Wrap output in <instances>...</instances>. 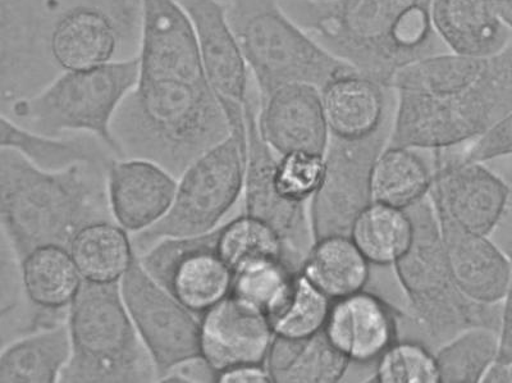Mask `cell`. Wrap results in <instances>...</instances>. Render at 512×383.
I'll list each match as a JSON object with an SVG mask.
<instances>
[{
	"label": "cell",
	"mask_w": 512,
	"mask_h": 383,
	"mask_svg": "<svg viewBox=\"0 0 512 383\" xmlns=\"http://www.w3.org/2000/svg\"><path fill=\"white\" fill-rule=\"evenodd\" d=\"M2 148L15 149L45 171H62L81 163L109 164L108 148L90 134L49 136L31 131L2 116ZM109 149V148H108ZM111 150V149H109Z\"/></svg>",
	"instance_id": "26"
},
{
	"label": "cell",
	"mask_w": 512,
	"mask_h": 383,
	"mask_svg": "<svg viewBox=\"0 0 512 383\" xmlns=\"http://www.w3.org/2000/svg\"><path fill=\"white\" fill-rule=\"evenodd\" d=\"M486 57L443 52L419 59L402 68L392 80V89L448 97L463 93L478 80Z\"/></svg>",
	"instance_id": "31"
},
{
	"label": "cell",
	"mask_w": 512,
	"mask_h": 383,
	"mask_svg": "<svg viewBox=\"0 0 512 383\" xmlns=\"http://www.w3.org/2000/svg\"><path fill=\"white\" fill-rule=\"evenodd\" d=\"M448 262L457 289L469 302L497 305L506 298L512 281V263L487 235L441 223Z\"/></svg>",
	"instance_id": "19"
},
{
	"label": "cell",
	"mask_w": 512,
	"mask_h": 383,
	"mask_svg": "<svg viewBox=\"0 0 512 383\" xmlns=\"http://www.w3.org/2000/svg\"><path fill=\"white\" fill-rule=\"evenodd\" d=\"M500 351V330L475 325L459 332L438 351L437 364L443 383H477L483 381L496 363Z\"/></svg>",
	"instance_id": "32"
},
{
	"label": "cell",
	"mask_w": 512,
	"mask_h": 383,
	"mask_svg": "<svg viewBox=\"0 0 512 383\" xmlns=\"http://www.w3.org/2000/svg\"><path fill=\"white\" fill-rule=\"evenodd\" d=\"M18 264L27 303L48 312H68L81 289L82 278L70 250L45 245Z\"/></svg>",
	"instance_id": "25"
},
{
	"label": "cell",
	"mask_w": 512,
	"mask_h": 383,
	"mask_svg": "<svg viewBox=\"0 0 512 383\" xmlns=\"http://www.w3.org/2000/svg\"><path fill=\"white\" fill-rule=\"evenodd\" d=\"M246 125L248 154L244 182L245 214L267 223L280 235L287 261L290 262L288 255L297 250L301 253L308 239L305 203L287 198L278 186L277 167L280 158L276 157V153L259 134L253 99L246 103Z\"/></svg>",
	"instance_id": "14"
},
{
	"label": "cell",
	"mask_w": 512,
	"mask_h": 383,
	"mask_svg": "<svg viewBox=\"0 0 512 383\" xmlns=\"http://www.w3.org/2000/svg\"><path fill=\"white\" fill-rule=\"evenodd\" d=\"M219 100L230 118L231 134L182 173L167 216L152 229L132 237L137 254L167 237L198 236L218 229L244 191L248 154L246 106Z\"/></svg>",
	"instance_id": "8"
},
{
	"label": "cell",
	"mask_w": 512,
	"mask_h": 383,
	"mask_svg": "<svg viewBox=\"0 0 512 383\" xmlns=\"http://www.w3.org/2000/svg\"><path fill=\"white\" fill-rule=\"evenodd\" d=\"M228 17L259 99L290 84L322 89L358 72L333 56L282 7L281 0H226Z\"/></svg>",
	"instance_id": "5"
},
{
	"label": "cell",
	"mask_w": 512,
	"mask_h": 383,
	"mask_svg": "<svg viewBox=\"0 0 512 383\" xmlns=\"http://www.w3.org/2000/svg\"><path fill=\"white\" fill-rule=\"evenodd\" d=\"M507 378H509V382H512V363L507 367Z\"/></svg>",
	"instance_id": "43"
},
{
	"label": "cell",
	"mask_w": 512,
	"mask_h": 383,
	"mask_svg": "<svg viewBox=\"0 0 512 383\" xmlns=\"http://www.w3.org/2000/svg\"><path fill=\"white\" fill-rule=\"evenodd\" d=\"M432 180L423 159L413 149L390 147L374 162L372 200L406 211L422 202L431 191Z\"/></svg>",
	"instance_id": "29"
},
{
	"label": "cell",
	"mask_w": 512,
	"mask_h": 383,
	"mask_svg": "<svg viewBox=\"0 0 512 383\" xmlns=\"http://www.w3.org/2000/svg\"><path fill=\"white\" fill-rule=\"evenodd\" d=\"M313 2H317V3H327V2H333V0H313Z\"/></svg>",
	"instance_id": "44"
},
{
	"label": "cell",
	"mask_w": 512,
	"mask_h": 383,
	"mask_svg": "<svg viewBox=\"0 0 512 383\" xmlns=\"http://www.w3.org/2000/svg\"><path fill=\"white\" fill-rule=\"evenodd\" d=\"M219 372L203 354L180 360L168 369L159 382L216 383Z\"/></svg>",
	"instance_id": "39"
},
{
	"label": "cell",
	"mask_w": 512,
	"mask_h": 383,
	"mask_svg": "<svg viewBox=\"0 0 512 383\" xmlns=\"http://www.w3.org/2000/svg\"><path fill=\"white\" fill-rule=\"evenodd\" d=\"M512 154V112L486 134L473 141L465 153L466 161L484 163Z\"/></svg>",
	"instance_id": "38"
},
{
	"label": "cell",
	"mask_w": 512,
	"mask_h": 383,
	"mask_svg": "<svg viewBox=\"0 0 512 383\" xmlns=\"http://www.w3.org/2000/svg\"><path fill=\"white\" fill-rule=\"evenodd\" d=\"M194 29L201 62L218 98L245 106L250 72L232 29L226 0H178Z\"/></svg>",
	"instance_id": "18"
},
{
	"label": "cell",
	"mask_w": 512,
	"mask_h": 383,
	"mask_svg": "<svg viewBox=\"0 0 512 383\" xmlns=\"http://www.w3.org/2000/svg\"><path fill=\"white\" fill-rule=\"evenodd\" d=\"M218 250L232 273L269 259H287L280 235L248 214L218 227Z\"/></svg>",
	"instance_id": "33"
},
{
	"label": "cell",
	"mask_w": 512,
	"mask_h": 383,
	"mask_svg": "<svg viewBox=\"0 0 512 383\" xmlns=\"http://www.w3.org/2000/svg\"><path fill=\"white\" fill-rule=\"evenodd\" d=\"M259 103V134L274 153L326 155L331 132L317 86L285 85Z\"/></svg>",
	"instance_id": "15"
},
{
	"label": "cell",
	"mask_w": 512,
	"mask_h": 383,
	"mask_svg": "<svg viewBox=\"0 0 512 383\" xmlns=\"http://www.w3.org/2000/svg\"><path fill=\"white\" fill-rule=\"evenodd\" d=\"M414 225V239L395 268L416 316L433 336L456 335L468 325H501L502 313H483L487 305L469 302L452 277L440 220L432 202L425 198L406 209ZM491 307V305H489ZM493 307V305H492ZM497 328V327H495Z\"/></svg>",
	"instance_id": "9"
},
{
	"label": "cell",
	"mask_w": 512,
	"mask_h": 383,
	"mask_svg": "<svg viewBox=\"0 0 512 383\" xmlns=\"http://www.w3.org/2000/svg\"><path fill=\"white\" fill-rule=\"evenodd\" d=\"M320 45L360 75L392 88L402 68L450 52L432 21V0H281Z\"/></svg>",
	"instance_id": "2"
},
{
	"label": "cell",
	"mask_w": 512,
	"mask_h": 383,
	"mask_svg": "<svg viewBox=\"0 0 512 383\" xmlns=\"http://www.w3.org/2000/svg\"><path fill=\"white\" fill-rule=\"evenodd\" d=\"M323 171L324 157L305 153L283 155L278 159V186L287 198L306 203L317 191Z\"/></svg>",
	"instance_id": "37"
},
{
	"label": "cell",
	"mask_w": 512,
	"mask_h": 383,
	"mask_svg": "<svg viewBox=\"0 0 512 383\" xmlns=\"http://www.w3.org/2000/svg\"><path fill=\"white\" fill-rule=\"evenodd\" d=\"M107 170V164L81 163L45 171L17 150L2 148V229L17 263L40 246L70 250L86 226L114 221Z\"/></svg>",
	"instance_id": "3"
},
{
	"label": "cell",
	"mask_w": 512,
	"mask_h": 383,
	"mask_svg": "<svg viewBox=\"0 0 512 383\" xmlns=\"http://www.w3.org/2000/svg\"><path fill=\"white\" fill-rule=\"evenodd\" d=\"M70 253L82 278L94 284L121 282L137 255L128 232L114 221L86 226L73 239Z\"/></svg>",
	"instance_id": "28"
},
{
	"label": "cell",
	"mask_w": 512,
	"mask_h": 383,
	"mask_svg": "<svg viewBox=\"0 0 512 383\" xmlns=\"http://www.w3.org/2000/svg\"><path fill=\"white\" fill-rule=\"evenodd\" d=\"M384 135L383 129L367 139H329L322 180L313 195L315 239L350 236L356 218L373 203L370 177L382 153Z\"/></svg>",
	"instance_id": "12"
},
{
	"label": "cell",
	"mask_w": 512,
	"mask_h": 383,
	"mask_svg": "<svg viewBox=\"0 0 512 383\" xmlns=\"http://www.w3.org/2000/svg\"><path fill=\"white\" fill-rule=\"evenodd\" d=\"M350 237L369 263L395 266L413 243L414 225L408 212L373 202L356 218Z\"/></svg>",
	"instance_id": "30"
},
{
	"label": "cell",
	"mask_w": 512,
	"mask_h": 383,
	"mask_svg": "<svg viewBox=\"0 0 512 383\" xmlns=\"http://www.w3.org/2000/svg\"><path fill=\"white\" fill-rule=\"evenodd\" d=\"M392 90L359 72L329 81L320 94L331 136L360 140L383 130Z\"/></svg>",
	"instance_id": "22"
},
{
	"label": "cell",
	"mask_w": 512,
	"mask_h": 383,
	"mask_svg": "<svg viewBox=\"0 0 512 383\" xmlns=\"http://www.w3.org/2000/svg\"><path fill=\"white\" fill-rule=\"evenodd\" d=\"M221 383H272V377L269 375L265 366L250 364V366H240L227 369L219 373Z\"/></svg>",
	"instance_id": "41"
},
{
	"label": "cell",
	"mask_w": 512,
	"mask_h": 383,
	"mask_svg": "<svg viewBox=\"0 0 512 383\" xmlns=\"http://www.w3.org/2000/svg\"><path fill=\"white\" fill-rule=\"evenodd\" d=\"M71 358L62 373L67 383L158 381L157 369L123 302L120 282H82L68 309Z\"/></svg>",
	"instance_id": "6"
},
{
	"label": "cell",
	"mask_w": 512,
	"mask_h": 383,
	"mask_svg": "<svg viewBox=\"0 0 512 383\" xmlns=\"http://www.w3.org/2000/svg\"><path fill=\"white\" fill-rule=\"evenodd\" d=\"M324 332L350 362L368 363L395 344L396 326L381 299L360 291L333 300Z\"/></svg>",
	"instance_id": "20"
},
{
	"label": "cell",
	"mask_w": 512,
	"mask_h": 383,
	"mask_svg": "<svg viewBox=\"0 0 512 383\" xmlns=\"http://www.w3.org/2000/svg\"><path fill=\"white\" fill-rule=\"evenodd\" d=\"M332 300L315 287L303 273H296L290 295L271 318L274 335L306 339L326 327Z\"/></svg>",
	"instance_id": "35"
},
{
	"label": "cell",
	"mask_w": 512,
	"mask_h": 383,
	"mask_svg": "<svg viewBox=\"0 0 512 383\" xmlns=\"http://www.w3.org/2000/svg\"><path fill=\"white\" fill-rule=\"evenodd\" d=\"M3 107L64 72L139 56L141 0H2Z\"/></svg>",
	"instance_id": "1"
},
{
	"label": "cell",
	"mask_w": 512,
	"mask_h": 383,
	"mask_svg": "<svg viewBox=\"0 0 512 383\" xmlns=\"http://www.w3.org/2000/svg\"><path fill=\"white\" fill-rule=\"evenodd\" d=\"M381 383L441 382L436 357L422 345L393 344L379 358L376 375Z\"/></svg>",
	"instance_id": "36"
},
{
	"label": "cell",
	"mask_w": 512,
	"mask_h": 383,
	"mask_svg": "<svg viewBox=\"0 0 512 383\" xmlns=\"http://www.w3.org/2000/svg\"><path fill=\"white\" fill-rule=\"evenodd\" d=\"M274 336L265 314L231 294L201 317V354L219 373L250 364L265 366Z\"/></svg>",
	"instance_id": "17"
},
{
	"label": "cell",
	"mask_w": 512,
	"mask_h": 383,
	"mask_svg": "<svg viewBox=\"0 0 512 383\" xmlns=\"http://www.w3.org/2000/svg\"><path fill=\"white\" fill-rule=\"evenodd\" d=\"M120 287L132 322L153 359L158 380L180 360L201 354V318L146 271L139 255Z\"/></svg>",
	"instance_id": "10"
},
{
	"label": "cell",
	"mask_w": 512,
	"mask_h": 383,
	"mask_svg": "<svg viewBox=\"0 0 512 383\" xmlns=\"http://www.w3.org/2000/svg\"><path fill=\"white\" fill-rule=\"evenodd\" d=\"M432 180V204L441 223L488 235L504 216L510 190L482 163L450 161Z\"/></svg>",
	"instance_id": "13"
},
{
	"label": "cell",
	"mask_w": 512,
	"mask_h": 383,
	"mask_svg": "<svg viewBox=\"0 0 512 383\" xmlns=\"http://www.w3.org/2000/svg\"><path fill=\"white\" fill-rule=\"evenodd\" d=\"M139 259L164 289L200 318L231 294L233 273L219 253L218 229L198 236L167 237Z\"/></svg>",
	"instance_id": "11"
},
{
	"label": "cell",
	"mask_w": 512,
	"mask_h": 383,
	"mask_svg": "<svg viewBox=\"0 0 512 383\" xmlns=\"http://www.w3.org/2000/svg\"><path fill=\"white\" fill-rule=\"evenodd\" d=\"M431 9L434 30L450 52L489 57L512 39L496 0H432Z\"/></svg>",
	"instance_id": "21"
},
{
	"label": "cell",
	"mask_w": 512,
	"mask_h": 383,
	"mask_svg": "<svg viewBox=\"0 0 512 383\" xmlns=\"http://www.w3.org/2000/svg\"><path fill=\"white\" fill-rule=\"evenodd\" d=\"M496 8L502 22L512 33V0H496Z\"/></svg>",
	"instance_id": "42"
},
{
	"label": "cell",
	"mask_w": 512,
	"mask_h": 383,
	"mask_svg": "<svg viewBox=\"0 0 512 383\" xmlns=\"http://www.w3.org/2000/svg\"><path fill=\"white\" fill-rule=\"evenodd\" d=\"M350 363L323 330L306 339L274 336L265 367L276 383H333Z\"/></svg>",
	"instance_id": "24"
},
{
	"label": "cell",
	"mask_w": 512,
	"mask_h": 383,
	"mask_svg": "<svg viewBox=\"0 0 512 383\" xmlns=\"http://www.w3.org/2000/svg\"><path fill=\"white\" fill-rule=\"evenodd\" d=\"M230 118L207 77L144 76L112 123L118 158H143L180 179L231 134Z\"/></svg>",
	"instance_id": "4"
},
{
	"label": "cell",
	"mask_w": 512,
	"mask_h": 383,
	"mask_svg": "<svg viewBox=\"0 0 512 383\" xmlns=\"http://www.w3.org/2000/svg\"><path fill=\"white\" fill-rule=\"evenodd\" d=\"M114 222L128 234L152 229L175 202L178 179L160 164L143 158H114L107 170Z\"/></svg>",
	"instance_id": "16"
},
{
	"label": "cell",
	"mask_w": 512,
	"mask_h": 383,
	"mask_svg": "<svg viewBox=\"0 0 512 383\" xmlns=\"http://www.w3.org/2000/svg\"><path fill=\"white\" fill-rule=\"evenodd\" d=\"M137 80L139 57L64 72L38 93L3 107V115L39 134L94 135L118 158L112 123Z\"/></svg>",
	"instance_id": "7"
},
{
	"label": "cell",
	"mask_w": 512,
	"mask_h": 383,
	"mask_svg": "<svg viewBox=\"0 0 512 383\" xmlns=\"http://www.w3.org/2000/svg\"><path fill=\"white\" fill-rule=\"evenodd\" d=\"M369 266L350 236L335 235L317 240L300 272L333 302L363 291Z\"/></svg>",
	"instance_id": "27"
},
{
	"label": "cell",
	"mask_w": 512,
	"mask_h": 383,
	"mask_svg": "<svg viewBox=\"0 0 512 383\" xmlns=\"http://www.w3.org/2000/svg\"><path fill=\"white\" fill-rule=\"evenodd\" d=\"M296 273L285 258L250 264L233 273L231 295L271 321L290 295Z\"/></svg>",
	"instance_id": "34"
},
{
	"label": "cell",
	"mask_w": 512,
	"mask_h": 383,
	"mask_svg": "<svg viewBox=\"0 0 512 383\" xmlns=\"http://www.w3.org/2000/svg\"><path fill=\"white\" fill-rule=\"evenodd\" d=\"M67 322L40 328L4 346L0 355L2 383H56L71 358Z\"/></svg>",
	"instance_id": "23"
},
{
	"label": "cell",
	"mask_w": 512,
	"mask_h": 383,
	"mask_svg": "<svg viewBox=\"0 0 512 383\" xmlns=\"http://www.w3.org/2000/svg\"><path fill=\"white\" fill-rule=\"evenodd\" d=\"M496 363L504 367H509L512 363V281L502 310L500 351Z\"/></svg>",
	"instance_id": "40"
}]
</instances>
